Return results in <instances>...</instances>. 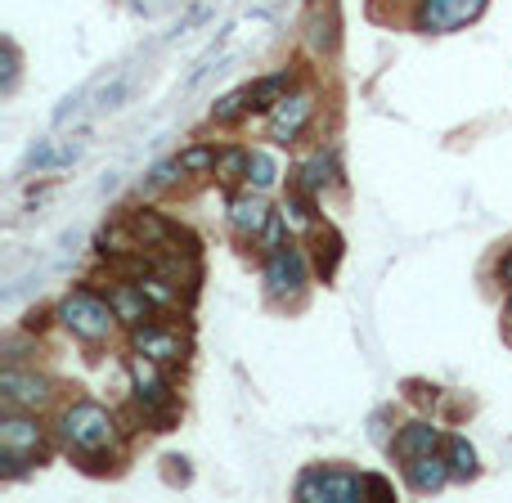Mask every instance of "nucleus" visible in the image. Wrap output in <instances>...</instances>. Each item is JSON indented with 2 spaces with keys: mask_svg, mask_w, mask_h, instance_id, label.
I'll list each match as a JSON object with an SVG mask.
<instances>
[{
  "mask_svg": "<svg viewBox=\"0 0 512 503\" xmlns=\"http://www.w3.org/2000/svg\"><path fill=\"white\" fill-rule=\"evenodd\" d=\"M59 441L81 459H99L117 441V418L95 400H72L59 414Z\"/></svg>",
  "mask_w": 512,
  "mask_h": 503,
  "instance_id": "nucleus-1",
  "label": "nucleus"
},
{
  "mask_svg": "<svg viewBox=\"0 0 512 503\" xmlns=\"http://www.w3.org/2000/svg\"><path fill=\"white\" fill-rule=\"evenodd\" d=\"M59 319H63V328L86 346H104L108 337L117 333V324H122L117 310H113V301L99 297V292H90V288H72L68 297L59 301Z\"/></svg>",
  "mask_w": 512,
  "mask_h": 503,
  "instance_id": "nucleus-2",
  "label": "nucleus"
},
{
  "mask_svg": "<svg viewBox=\"0 0 512 503\" xmlns=\"http://www.w3.org/2000/svg\"><path fill=\"white\" fill-rule=\"evenodd\" d=\"M131 378H135V405L144 409L149 423H158V432H167L171 414H176V400H171V387L162 382L158 360H149V355L135 351L131 355Z\"/></svg>",
  "mask_w": 512,
  "mask_h": 503,
  "instance_id": "nucleus-3",
  "label": "nucleus"
},
{
  "mask_svg": "<svg viewBox=\"0 0 512 503\" xmlns=\"http://www.w3.org/2000/svg\"><path fill=\"white\" fill-rule=\"evenodd\" d=\"M261 279H265L270 301H301V292H306V283H310V256L288 243V248L265 256Z\"/></svg>",
  "mask_w": 512,
  "mask_h": 503,
  "instance_id": "nucleus-4",
  "label": "nucleus"
},
{
  "mask_svg": "<svg viewBox=\"0 0 512 503\" xmlns=\"http://www.w3.org/2000/svg\"><path fill=\"white\" fill-rule=\"evenodd\" d=\"M301 503H355L364 499V472H342V468H310L297 481Z\"/></svg>",
  "mask_w": 512,
  "mask_h": 503,
  "instance_id": "nucleus-5",
  "label": "nucleus"
},
{
  "mask_svg": "<svg viewBox=\"0 0 512 503\" xmlns=\"http://www.w3.org/2000/svg\"><path fill=\"white\" fill-rule=\"evenodd\" d=\"M41 450H45V427L36 423L32 409H5V418H0V454L36 463Z\"/></svg>",
  "mask_w": 512,
  "mask_h": 503,
  "instance_id": "nucleus-6",
  "label": "nucleus"
},
{
  "mask_svg": "<svg viewBox=\"0 0 512 503\" xmlns=\"http://www.w3.org/2000/svg\"><path fill=\"white\" fill-rule=\"evenodd\" d=\"M315 122V95L310 90H288L279 104L270 108V140L274 144H297Z\"/></svg>",
  "mask_w": 512,
  "mask_h": 503,
  "instance_id": "nucleus-7",
  "label": "nucleus"
},
{
  "mask_svg": "<svg viewBox=\"0 0 512 503\" xmlns=\"http://www.w3.org/2000/svg\"><path fill=\"white\" fill-rule=\"evenodd\" d=\"M486 9V0H418L414 27L418 32H454V27L472 23Z\"/></svg>",
  "mask_w": 512,
  "mask_h": 503,
  "instance_id": "nucleus-8",
  "label": "nucleus"
},
{
  "mask_svg": "<svg viewBox=\"0 0 512 503\" xmlns=\"http://www.w3.org/2000/svg\"><path fill=\"white\" fill-rule=\"evenodd\" d=\"M0 400L5 409H41L54 400V382L41 378V373H23V369H5L0 373Z\"/></svg>",
  "mask_w": 512,
  "mask_h": 503,
  "instance_id": "nucleus-9",
  "label": "nucleus"
},
{
  "mask_svg": "<svg viewBox=\"0 0 512 503\" xmlns=\"http://www.w3.org/2000/svg\"><path fill=\"white\" fill-rule=\"evenodd\" d=\"M274 207L265 203V194H256V189H243V194L230 198V230L239 243H256L265 234V225H270Z\"/></svg>",
  "mask_w": 512,
  "mask_h": 503,
  "instance_id": "nucleus-10",
  "label": "nucleus"
},
{
  "mask_svg": "<svg viewBox=\"0 0 512 503\" xmlns=\"http://www.w3.org/2000/svg\"><path fill=\"white\" fill-rule=\"evenodd\" d=\"M135 351L140 355H149V360H158V364H176V360H185V337H180V328H167V324H144V328H135Z\"/></svg>",
  "mask_w": 512,
  "mask_h": 503,
  "instance_id": "nucleus-11",
  "label": "nucleus"
},
{
  "mask_svg": "<svg viewBox=\"0 0 512 503\" xmlns=\"http://www.w3.org/2000/svg\"><path fill=\"white\" fill-rule=\"evenodd\" d=\"M436 450H445V441H441V427L427 423V418H414V423H405L396 432V441H391V454H396L400 463L423 459V454H436Z\"/></svg>",
  "mask_w": 512,
  "mask_h": 503,
  "instance_id": "nucleus-12",
  "label": "nucleus"
},
{
  "mask_svg": "<svg viewBox=\"0 0 512 503\" xmlns=\"http://www.w3.org/2000/svg\"><path fill=\"white\" fill-rule=\"evenodd\" d=\"M108 301H113V310H117V319H122L126 328H144L153 319V301H149V292L140 288V283H113V288H108Z\"/></svg>",
  "mask_w": 512,
  "mask_h": 503,
  "instance_id": "nucleus-13",
  "label": "nucleus"
},
{
  "mask_svg": "<svg viewBox=\"0 0 512 503\" xmlns=\"http://www.w3.org/2000/svg\"><path fill=\"white\" fill-rule=\"evenodd\" d=\"M405 481H409V490H418V495H436L441 486H450V481H454L450 459H445L441 450L423 454V459H409L405 463Z\"/></svg>",
  "mask_w": 512,
  "mask_h": 503,
  "instance_id": "nucleus-14",
  "label": "nucleus"
},
{
  "mask_svg": "<svg viewBox=\"0 0 512 503\" xmlns=\"http://www.w3.org/2000/svg\"><path fill=\"white\" fill-rule=\"evenodd\" d=\"M126 225H131V234H135V239H140V248H162V252H167V243L189 239L185 230H176V225H171L167 216L149 212V207H140V212H131V216H126Z\"/></svg>",
  "mask_w": 512,
  "mask_h": 503,
  "instance_id": "nucleus-15",
  "label": "nucleus"
},
{
  "mask_svg": "<svg viewBox=\"0 0 512 503\" xmlns=\"http://www.w3.org/2000/svg\"><path fill=\"white\" fill-rule=\"evenodd\" d=\"M310 261H315V274L324 283L337 274V261H342V234H337L328 221L310 225Z\"/></svg>",
  "mask_w": 512,
  "mask_h": 503,
  "instance_id": "nucleus-16",
  "label": "nucleus"
},
{
  "mask_svg": "<svg viewBox=\"0 0 512 503\" xmlns=\"http://www.w3.org/2000/svg\"><path fill=\"white\" fill-rule=\"evenodd\" d=\"M337 185V158L333 153L319 149L310 162H301L297 167V180H292V189H306V194H319V189Z\"/></svg>",
  "mask_w": 512,
  "mask_h": 503,
  "instance_id": "nucleus-17",
  "label": "nucleus"
},
{
  "mask_svg": "<svg viewBox=\"0 0 512 503\" xmlns=\"http://www.w3.org/2000/svg\"><path fill=\"white\" fill-rule=\"evenodd\" d=\"M292 90V72L283 68V72H274V77H265V81H252V113H265V108H274L283 95Z\"/></svg>",
  "mask_w": 512,
  "mask_h": 503,
  "instance_id": "nucleus-18",
  "label": "nucleus"
},
{
  "mask_svg": "<svg viewBox=\"0 0 512 503\" xmlns=\"http://www.w3.org/2000/svg\"><path fill=\"white\" fill-rule=\"evenodd\" d=\"M243 113H252V86L230 90L225 99H216V104H212V122L216 126H234Z\"/></svg>",
  "mask_w": 512,
  "mask_h": 503,
  "instance_id": "nucleus-19",
  "label": "nucleus"
},
{
  "mask_svg": "<svg viewBox=\"0 0 512 503\" xmlns=\"http://www.w3.org/2000/svg\"><path fill=\"white\" fill-rule=\"evenodd\" d=\"M248 158H252V149H221V162H216V180H221L225 189L248 185Z\"/></svg>",
  "mask_w": 512,
  "mask_h": 503,
  "instance_id": "nucleus-20",
  "label": "nucleus"
},
{
  "mask_svg": "<svg viewBox=\"0 0 512 503\" xmlns=\"http://www.w3.org/2000/svg\"><path fill=\"white\" fill-rule=\"evenodd\" d=\"M441 454H445V459H450L454 481H472V477H477V450H472V445L463 441V436H450Z\"/></svg>",
  "mask_w": 512,
  "mask_h": 503,
  "instance_id": "nucleus-21",
  "label": "nucleus"
},
{
  "mask_svg": "<svg viewBox=\"0 0 512 503\" xmlns=\"http://www.w3.org/2000/svg\"><path fill=\"white\" fill-rule=\"evenodd\" d=\"M274 185H279V162H274L265 149H252V158H248V189L265 194V189H274Z\"/></svg>",
  "mask_w": 512,
  "mask_h": 503,
  "instance_id": "nucleus-22",
  "label": "nucleus"
},
{
  "mask_svg": "<svg viewBox=\"0 0 512 503\" xmlns=\"http://www.w3.org/2000/svg\"><path fill=\"white\" fill-rule=\"evenodd\" d=\"M216 162H221L216 144H189V149L180 153V167H185V176H216Z\"/></svg>",
  "mask_w": 512,
  "mask_h": 503,
  "instance_id": "nucleus-23",
  "label": "nucleus"
},
{
  "mask_svg": "<svg viewBox=\"0 0 512 503\" xmlns=\"http://www.w3.org/2000/svg\"><path fill=\"white\" fill-rule=\"evenodd\" d=\"M283 234H288V216L274 212V216H270V225H265V234L256 239V243H261V256H270V252L288 248V239H283Z\"/></svg>",
  "mask_w": 512,
  "mask_h": 503,
  "instance_id": "nucleus-24",
  "label": "nucleus"
},
{
  "mask_svg": "<svg viewBox=\"0 0 512 503\" xmlns=\"http://www.w3.org/2000/svg\"><path fill=\"white\" fill-rule=\"evenodd\" d=\"M180 176H185V167H180V158H176V162H162V167L153 171V180H149V194H153V189H167V185H176Z\"/></svg>",
  "mask_w": 512,
  "mask_h": 503,
  "instance_id": "nucleus-25",
  "label": "nucleus"
},
{
  "mask_svg": "<svg viewBox=\"0 0 512 503\" xmlns=\"http://www.w3.org/2000/svg\"><path fill=\"white\" fill-rule=\"evenodd\" d=\"M364 499H396V490H391L387 477H378V472H364Z\"/></svg>",
  "mask_w": 512,
  "mask_h": 503,
  "instance_id": "nucleus-26",
  "label": "nucleus"
},
{
  "mask_svg": "<svg viewBox=\"0 0 512 503\" xmlns=\"http://www.w3.org/2000/svg\"><path fill=\"white\" fill-rule=\"evenodd\" d=\"M495 279L504 283V288L512 292V248H504V256H499V265H495Z\"/></svg>",
  "mask_w": 512,
  "mask_h": 503,
  "instance_id": "nucleus-27",
  "label": "nucleus"
},
{
  "mask_svg": "<svg viewBox=\"0 0 512 503\" xmlns=\"http://www.w3.org/2000/svg\"><path fill=\"white\" fill-rule=\"evenodd\" d=\"M508 328H512V297H508Z\"/></svg>",
  "mask_w": 512,
  "mask_h": 503,
  "instance_id": "nucleus-28",
  "label": "nucleus"
}]
</instances>
